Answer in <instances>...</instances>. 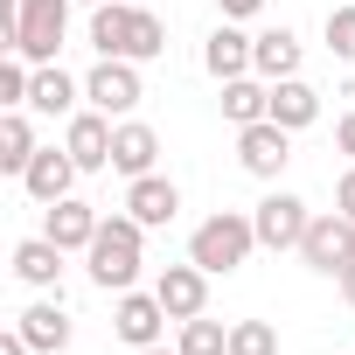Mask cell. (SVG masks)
Returning a JSON list of instances; mask_svg holds the SVG:
<instances>
[{
	"label": "cell",
	"instance_id": "1",
	"mask_svg": "<svg viewBox=\"0 0 355 355\" xmlns=\"http://www.w3.org/2000/svg\"><path fill=\"white\" fill-rule=\"evenodd\" d=\"M91 49L98 56H125V63H153L167 49V28L146 8H119V0H105V8H91Z\"/></svg>",
	"mask_w": 355,
	"mask_h": 355
},
{
	"label": "cell",
	"instance_id": "2",
	"mask_svg": "<svg viewBox=\"0 0 355 355\" xmlns=\"http://www.w3.org/2000/svg\"><path fill=\"white\" fill-rule=\"evenodd\" d=\"M139 251H146V223H139V216H105L84 258H91V279H98L105 293H132Z\"/></svg>",
	"mask_w": 355,
	"mask_h": 355
},
{
	"label": "cell",
	"instance_id": "3",
	"mask_svg": "<svg viewBox=\"0 0 355 355\" xmlns=\"http://www.w3.org/2000/svg\"><path fill=\"white\" fill-rule=\"evenodd\" d=\"M258 251V223L244 216V209H216L209 223H196V237H189V258L216 279V272H237L244 258Z\"/></svg>",
	"mask_w": 355,
	"mask_h": 355
},
{
	"label": "cell",
	"instance_id": "4",
	"mask_svg": "<svg viewBox=\"0 0 355 355\" xmlns=\"http://www.w3.org/2000/svg\"><path fill=\"white\" fill-rule=\"evenodd\" d=\"M63 35H70V0H21L8 49H15V56H28V63H56Z\"/></svg>",
	"mask_w": 355,
	"mask_h": 355
},
{
	"label": "cell",
	"instance_id": "5",
	"mask_svg": "<svg viewBox=\"0 0 355 355\" xmlns=\"http://www.w3.org/2000/svg\"><path fill=\"white\" fill-rule=\"evenodd\" d=\"M300 258H306V272L341 279V272L355 265V216H341V209L313 216V223H306V237H300Z\"/></svg>",
	"mask_w": 355,
	"mask_h": 355
},
{
	"label": "cell",
	"instance_id": "6",
	"mask_svg": "<svg viewBox=\"0 0 355 355\" xmlns=\"http://www.w3.org/2000/svg\"><path fill=\"white\" fill-rule=\"evenodd\" d=\"M84 98L105 112V119H125L146 91H139V63H125V56H98V70L84 77Z\"/></svg>",
	"mask_w": 355,
	"mask_h": 355
},
{
	"label": "cell",
	"instance_id": "7",
	"mask_svg": "<svg viewBox=\"0 0 355 355\" xmlns=\"http://www.w3.org/2000/svg\"><path fill=\"white\" fill-rule=\"evenodd\" d=\"M251 223H258V244L265 251H300V237H306V223H313V209L300 202V196H286V189H272L258 209H251Z\"/></svg>",
	"mask_w": 355,
	"mask_h": 355
},
{
	"label": "cell",
	"instance_id": "8",
	"mask_svg": "<svg viewBox=\"0 0 355 355\" xmlns=\"http://www.w3.org/2000/svg\"><path fill=\"white\" fill-rule=\"evenodd\" d=\"M237 160H244V174H258V182H279V167L293 160V132L272 125V119L237 125Z\"/></svg>",
	"mask_w": 355,
	"mask_h": 355
},
{
	"label": "cell",
	"instance_id": "9",
	"mask_svg": "<svg viewBox=\"0 0 355 355\" xmlns=\"http://www.w3.org/2000/svg\"><path fill=\"white\" fill-rule=\"evenodd\" d=\"M153 293H160V306H167V320H196V313H209V272L189 258V265H167L160 279H153Z\"/></svg>",
	"mask_w": 355,
	"mask_h": 355
},
{
	"label": "cell",
	"instance_id": "10",
	"mask_svg": "<svg viewBox=\"0 0 355 355\" xmlns=\"http://www.w3.org/2000/svg\"><path fill=\"white\" fill-rule=\"evenodd\" d=\"M77 174H84V167H77V153H70V146H42V153L28 160V174H21V189L49 209V202H63V196L77 189Z\"/></svg>",
	"mask_w": 355,
	"mask_h": 355
},
{
	"label": "cell",
	"instance_id": "11",
	"mask_svg": "<svg viewBox=\"0 0 355 355\" xmlns=\"http://www.w3.org/2000/svg\"><path fill=\"white\" fill-rule=\"evenodd\" d=\"M112 327H119V341H125V348H153V341H160V327H167L160 293H119Z\"/></svg>",
	"mask_w": 355,
	"mask_h": 355
},
{
	"label": "cell",
	"instance_id": "12",
	"mask_svg": "<svg viewBox=\"0 0 355 355\" xmlns=\"http://www.w3.org/2000/svg\"><path fill=\"white\" fill-rule=\"evenodd\" d=\"M251 42H258V35H244L237 21L209 28V42H202V70H209L216 84H230V77H251Z\"/></svg>",
	"mask_w": 355,
	"mask_h": 355
},
{
	"label": "cell",
	"instance_id": "13",
	"mask_svg": "<svg viewBox=\"0 0 355 355\" xmlns=\"http://www.w3.org/2000/svg\"><path fill=\"white\" fill-rule=\"evenodd\" d=\"M112 132H119V125H112V119L91 105V112H70V132H63V146H70V153H77V167L91 174V167H112Z\"/></svg>",
	"mask_w": 355,
	"mask_h": 355
},
{
	"label": "cell",
	"instance_id": "14",
	"mask_svg": "<svg viewBox=\"0 0 355 355\" xmlns=\"http://www.w3.org/2000/svg\"><path fill=\"white\" fill-rule=\"evenodd\" d=\"M98 223H105V216H98L91 202L63 196V202H49V216H42V237H49V244H63V251H91Z\"/></svg>",
	"mask_w": 355,
	"mask_h": 355
},
{
	"label": "cell",
	"instance_id": "15",
	"mask_svg": "<svg viewBox=\"0 0 355 355\" xmlns=\"http://www.w3.org/2000/svg\"><path fill=\"white\" fill-rule=\"evenodd\" d=\"M174 209H182V189H174L167 174H139V182L125 189V216H139L146 230H160V223H174Z\"/></svg>",
	"mask_w": 355,
	"mask_h": 355
},
{
	"label": "cell",
	"instance_id": "16",
	"mask_svg": "<svg viewBox=\"0 0 355 355\" xmlns=\"http://www.w3.org/2000/svg\"><path fill=\"white\" fill-rule=\"evenodd\" d=\"M153 160H160V132L139 125V119H125L112 132V167L125 174V182H139V174H153Z\"/></svg>",
	"mask_w": 355,
	"mask_h": 355
},
{
	"label": "cell",
	"instance_id": "17",
	"mask_svg": "<svg viewBox=\"0 0 355 355\" xmlns=\"http://www.w3.org/2000/svg\"><path fill=\"white\" fill-rule=\"evenodd\" d=\"M15 327L28 334V348H35V355H63V348H70V313H63V293H56V300H35Z\"/></svg>",
	"mask_w": 355,
	"mask_h": 355
},
{
	"label": "cell",
	"instance_id": "18",
	"mask_svg": "<svg viewBox=\"0 0 355 355\" xmlns=\"http://www.w3.org/2000/svg\"><path fill=\"white\" fill-rule=\"evenodd\" d=\"M251 77H265V84L300 77V35H293V28H265V35L251 42Z\"/></svg>",
	"mask_w": 355,
	"mask_h": 355
},
{
	"label": "cell",
	"instance_id": "19",
	"mask_svg": "<svg viewBox=\"0 0 355 355\" xmlns=\"http://www.w3.org/2000/svg\"><path fill=\"white\" fill-rule=\"evenodd\" d=\"M15 279L35 286V293H56V279H63V244H49V237H21V244H15Z\"/></svg>",
	"mask_w": 355,
	"mask_h": 355
},
{
	"label": "cell",
	"instance_id": "20",
	"mask_svg": "<svg viewBox=\"0 0 355 355\" xmlns=\"http://www.w3.org/2000/svg\"><path fill=\"white\" fill-rule=\"evenodd\" d=\"M313 119H320V91L300 84V77H279V84H272V125L300 132V125H313Z\"/></svg>",
	"mask_w": 355,
	"mask_h": 355
},
{
	"label": "cell",
	"instance_id": "21",
	"mask_svg": "<svg viewBox=\"0 0 355 355\" xmlns=\"http://www.w3.org/2000/svg\"><path fill=\"white\" fill-rule=\"evenodd\" d=\"M42 146H35V125H28V112H0V174H28V160H35Z\"/></svg>",
	"mask_w": 355,
	"mask_h": 355
},
{
	"label": "cell",
	"instance_id": "22",
	"mask_svg": "<svg viewBox=\"0 0 355 355\" xmlns=\"http://www.w3.org/2000/svg\"><path fill=\"white\" fill-rule=\"evenodd\" d=\"M77 91H84V84H70L56 63H35V84H28V112H42V119H63V112H77Z\"/></svg>",
	"mask_w": 355,
	"mask_h": 355
},
{
	"label": "cell",
	"instance_id": "23",
	"mask_svg": "<svg viewBox=\"0 0 355 355\" xmlns=\"http://www.w3.org/2000/svg\"><path fill=\"white\" fill-rule=\"evenodd\" d=\"M223 119H230V125L272 119V84H265V77H230V84H223Z\"/></svg>",
	"mask_w": 355,
	"mask_h": 355
},
{
	"label": "cell",
	"instance_id": "24",
	"mask_svg": "<svg viewBox=\"0 0 355 355\" xmlns=\"http://www.w3.org/2000/svg\"><path fill=\"white\" fill-rule=\"evenodd\" d=\"M182 355H230V327L223 320H209V313H196V320H182V341H174Z\"/></svg>",
	"mask_w": 355,
	"mask_h": 355
},
{
	"label": "cell",
	"instance_id": "25",
	"mask_svg": "<svg viewBox=\"0 0 355 355\" xmlns=\"http://www.w3.org/2000/svg\"><path fill=\"white\" fill-rule=\"evenodd\" d=\"M230 355H279V327L272 320H237L230 327Z\"/></svg>",
	"mask_w": 355,
	"mask_h": 355
},
{
	"label": "cell",
	"instance_id": "26",
	"mask_svg": "<svg viewBox=\"0 0 355 355\" xmlns=\"http://www.w3.org/2000/svg\"><path fill=\"white\" fill-rule=\"evenodd\" d=\"M327 49H334L341 63H355V0H341V8L327 15Z\"/></svg>",
	"mask_w": 355,
	"mask_h": 355
},
{
	"label": "cell",
	"instance_id": "27",
	"mask_svg": "<svg viewBox=\"0 0 355 355\" xmlns=\"http://www.w3.org/2000/svg\"><path fill=\"white\" fill-rule=\"evenodd\" d=\"M334 209H341V216H355V167H348L341 182H334Z\"/></svg>",
	"mask_w": 355,
	"mask_h": 355
},
{
	"label": "cell",
	"instance_id": "28",
	"mask_svg": "<svg viewBox=\"0 0 355 355\" xmlns=\"http://www.w3.org/2000/svg\"><path fill=\"white\" fill-rule=\"evenodd\" d=\"M216 8H223V21H251V15L265 8V0H216Z\"/></svg>",
	"mask_w": 355,
	"mask_h": 355
},
{
	"label": "cell",
	"instance_id": "29",
	"mask_svg": "<svg viewBox=\"0 0 355 355\" xmlns=\"http://www.w3.org/2000/svg\"><path fill=\"white\" fill-rule=\"evenodd\" d=\"M334 146L355 160V112H341V125H334Z\"/></svg>",
	"mask_w": 355,
	"mask_h": 355
},
{
	"label": "cell",
	"instance_id": "30",
	"mask_svg": "<svg viewBox=\"0 0 355 355\" xmlns=\"http://www.w3.org/2000/svg\"><path fill=\"white\" fill-rule=\"evenodd\" d=\"M0 355H35V348H28V334H21V327H8V334H0Z\"/></svg>",
	"mask_w": 355,
	"mask_h": 355
},
{
	"label": "cell",
	"instance_id": "31",
	"mask_svg": "<svg viewBox=\"0 0 355 355\" xmlns=\"http://www.w3.org/2000/svg\"><path fill=\"white\" fill-rule=\"evenodd\" d=\"M341 300H348V306H355V265H348V272H341Z\"/></svg>",
	"mask_w": 355,
	"mask_h": 355
},
{
	"label": "cell",
	"instance_id": "32",
	"mask_svg": "<svg viewBox=\"0 0 355 355\" xmlns=\"http://www.w3.org/2000/svg\"><path fill=\"white\" fill-rule=\"evenodd\" d=\"M132 355H182V348H160V341H153V348H132Z\"/></svg>",
	"mask_w": 355,
	"mask_h": 355
},
{
	"label": "cell",
	"instance_id": "33",
	"mask_svg": "<svg viewBox=\"0 0 355 355\" xmlns=\"http://www.w3.org/2000/svg\"><path fill=\"white\" fill-rule=\"evenodd\" d=\"M341 98H348V105H355V84H348V91H341Z\"/></svg>",
	"mask_w": 355,
	"mask_h": 355
},
{
	"label": "cell",
	"instance_id": "34",
	"mask_svg": "<svg viewBox=\"0 0 355 355\" xmlns=\"http://www.w3.org/2000/svg\"><path fill=\"white\" fill-rule=\"evenodd\" d=\"M84 8H105V0H84Z\"/></svg>",
	"mask_w": 355,
	"mask_h": 355
}]
</instances>
